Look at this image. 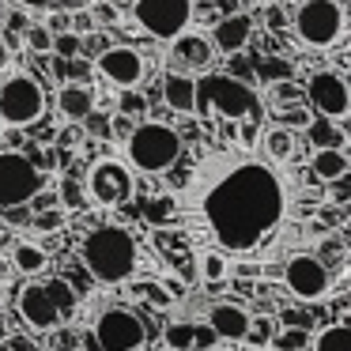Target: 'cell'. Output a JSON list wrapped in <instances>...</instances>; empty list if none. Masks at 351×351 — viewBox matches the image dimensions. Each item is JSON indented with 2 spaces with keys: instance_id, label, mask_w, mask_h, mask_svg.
<instances>
[{
  "instance_id": "obj_1",
  "label": "cell",
  "mask_w": 351,
  "mask_h": 351,
  "mask_svg": "<svg viewBox=\"0 0 351 351\" xmlns=\"http://www.w3.org/2000/svg\"><path fill=\"white\" fill-rule=\"evenodd\" d=\"M182 215L223 257H261L291 219V185L276 162L245 144L197 155L182 189Z\"/></svg>"
},
{
  "instance_id": "obj_2",
  "label": "cell",
  "mask_w": 351,
  "mask_h": 351,
  "mask_svg": "<svg viewBox=\"0 0 351 351\" xmlns=\"http://www.w3.org/2000/svg\"><path fill=\"white\" fill-rule=\"evenodd\" d=\"M80 261H84V272L91 280L125 283L140 265V250H136V238L125 227L102 223V227H91L80 238Z\"/></svg>"
},
{
  "instance_id": "obj_3",
  "label": "cell",
  "mask_w": 351,
  "mask_h": 351,
  "mask_svg": "<svg viewBox=\"0 0 351 351\" xmlns=\"http://www.w3.org/2000/svg\"><path fill=\"white\" fill-rule=\"evenodd\" d=\"M193 117H204V121H250L261 117V102L245 80L230 76V72H204L197 76V95H193Z\"/></svg>"
},
{
  "instance_id": "obj_4",
  "label": "cell",
  "mask_w": 351,
  "mask_h": 351,
  "mask_svg": "<svg viewBox=\"0 0 351 351\" xmlns=\"http://www.w3.org/2000/svg\"><path fill=\"white\" fill-rule=\"evenodd\" d=\"M182 152H185L182 132H178L174 125L152 117V121H140L136 129L129 132V140H125V159H129L125 167L140 170V174H147V178H159L182 159Z\"/></svg>"
},
{
  "instance_id": "obj_5",
  "label": "cell",
  "mask_w": 351,
  "mask_h": 351,
  "mask_svg": "<svg viewBox=\"0 0 351 351\" xmlns=\"http://www.w3.org/2000/svg\"><path fill=\"white\" fill-rule=\"evenodd\" d=\"M291 31L302 49H332L348 31V8L343 0H298L291 12Z\"/></svg>"
},
{
  "instance_id": "obj_6",
  "label": "cell",
  "mask_w": 351,
  "mask_h": 351,
  "mask_svg": "<svg viewBox=\"0 0 351 351\" xmlns=\"http://www.w3.org/2000/svg\"><path fill=\"white\" fill-rule=\"evenodd\" d=\"M46 114V91L31 72H12L0 80V125L31 129Z\"/></svg>"
},
{
  "instance_id": "obj_7",
  "label": "cell",
  "mask_w": 351,
  "mask_h": 351,
  "mask_svg": "<svg viewBox=\"0 0 351 351\" xmlns=\"http://www.w3.org/2000/svg\"><path fill=\"white\" fill-rule=\"evenodd\" d=\"M197 4L193 0H132V23L155 42H174L193 31Z\"/></svg>"
},
{
  "instance_id": "obj_8",
  "label": "cell",
  "mask_w": 351,
  "mask_h": 351,
  "mask_svg": "<svg viewBox=\"0 0 351 351\" xmlns=\"http://www.w3.org/2000/svg\"><path fill=\"white\" fill-rule=\"evenodd\" d=\"M46 189V174L34 167L27 152H0V212H16L34 200V193Z\"/></svg>"
},
{
  "instance_id": "obj_9",
  "label": "cell",
  "mask_w": 351,
  "mask_h": 351,
  "mask_svg": "<svg viewBox=\"0 0 351 351\" xmlns=\"http://www.w3.org/2000/svg\"><path fill=\"white\" fill-rule=\"evenodd\" d=\"M132 193H136V178H132V170L125 167L121 159L102 155V159H95L91 167H87V174H84V197L91 200V204H99V208H121L125 200H132Z\"/></svg>"
},
{
  "instance_id": "obj_10",
  "label": "cell",
  "mask_w": 351,
  "mask_h": 351,
  "mask_svg": "<svg viewBox=\"0 0 351 351\" xmlns=\"http://www.w3.org/2000/svg\"><path fill=\"white\" fill-rule=\"evenodd\" d=\"M302 99L313 110V117H325V121H336V125H343L351 114V87L343 80V72H336V69L310 72V80L302 87Z\"/></svg>"
},
{
  "instance_id": "obj_11",
  "label": "cell",
  "mask_w": 351,
  "mask_h": 351,
  "mask_svg": "<svg viewBox=\"0 0 351 351\" xmlns=\"http://www.w3.org/2000/svg\"><path fill=\"white\" fill-rule=\"evenodd\" d=\"M91 72L102 80V84H110L114 91H136L140 84H144L147 76V57L140 53L136 46H106L95 53V64Z\"/></svg>"
},
{
  "instance_id": "obj_12",
  "label": "cell",
  "mask_w": 351,
  "mask_h": 351,
  "mask_svg": "<svg viewBox=\"0 0 351 351\" xmlns=\"http://www.w3.org/2000/svg\"><path fill=\"white\" fill-rule=\"evenodd\" d=\"M91 336L102 351H140L147 340V325L125 306H110L95 317Z\"/></svg>"
},
{
  "instance_id": "obj_13",
  "label": "cell",
  "mask_w": 351,
  "mask_h": 351,
  "mask_svg": "<svg viewBox=\"0 0 351 351\" xmlns=\"http://www.w3.org/2000/svg\"><path fill=\"white\" fill-rule=\"evenodd\" d=\"M283 283L298 302H321L332 291V268L313 253H295L283 265Z\"/></svg>"
},
{
  "instance_id": "obj_14",
  "label": "cell",
  "mask_w": 351,
  "mask_h": 351,
  "mask_svg": "<svg viewBox=\"0 0 351 351\" xmlns=\"http://www.w3.org/2000/svg\"><path fill=\"white\" fill-rule=\"evenodd\" d=\"M215 61V49L208 42V34H197V31H185L182 38L170 42L167 49V72H182V76H204Z\"/></svg>"
},
{
  "instance_id": "obj_15",
  "label": "cell",
  "mask_w": 351,
  "mask_h": 351,
  "mask_svg": "<svg viewBox=\"0 0 351 351\" xmlns=\"http://www.w3.org/2000/svg\"><path fill=\"white\" fill-rule=\"evenodd\" d=\"M253 31H257V23H253L250 12H234V16H219V19H215L208 42H212L215 53L238 57V53H245V49H250Z\"/></svg>"
},
{
  "instance_id": "obj_16",
  "label": "cell",
  "mask_w": 351,
  "mask_h": 351,
  "mask_svg": "<svg viewBox=\"0 0 351 351\" xmlns=\"http://www.w3.org/2000/svg\"><path fill=\"white\" fill-rule=\"evenodd\" d=\"M16 310H19V317H23L34 332H57V328L64 325L61 313L53 310V302H49L46 291H42V283H27V287L19 291Z\"/></svg>"
},
{
  "instance_id": "obj_17",
  "label": "cell",
  "mask_w": 351,
  "mask_h": 351,
  "mask_svg": "<svg viewBox=\"0 0 351 351\" xmlns=\"http://www.w3.org/2000/svg\"><path fill=\"white\" fill-rule=\"evenodd\" d=\"M250 310L238 302H215L208 310V328L215 332V340H234L242 343L245 340V328H250Z\"/></svg>"
},
{
  "instance_id": "obj_18",
  "label": "cell",
  "mask_w": 351,
  "mask_h": 351,
  "mask_svg": "<svg viewBox=\"0 0 351 351\" xmlns=\"http://www.w3.org/2000/svg\"><path fill=\"white\" fill-rule=\"evenodd\" d=\"M95 87L91 84H61L57 87V114L69 125H84V117L95 114Z\"/></svg>"
},
{
  "instance_id": "obj_19",
  "label": "cell",
  "mask_w": 351,
  "mask_h": 351,
  "mask_svg": "<svg viewBox=\"0 0 351 351\" xmlns=\"http://www.w3.org/2000/svg\"><path fill=\"white\" fill-rule=\"evenodd\" d=\"M193 95H197V80L182 76V72H162V102L167 110L182 117H193Z\"/></svg>"
},
{
  "instance_id": "obj_20",
  "label": "cell",
  "mask_w": 351,
  "mask_h": 351,
  "mask_svg": "<svg viewBox=\"0 0 351 351\" xmlns=\"http://www.w3.org/2000/svg\"><path fill=\"white\" fill-rule=\"evenodd\" d=\"M306 140H310L313 152H348V129L336 121H325V117H310L306 125Z\"/></svg>"
},
{
  "instance_id": "obj_21",
  "label": "cell",
  "mask_w": 351,
  "mask_h": 351,
  "mask_svg": "<svg viewBox=\"0 0 351 351\" xmlns=\"http://www.w3.org/2000/svg\"><path fill=\"white\" fill-rule=\"evenodd\" d=\"M348 174H351L348 152H313V159H310V178L313 182L332 185V182H343Z\"/></svg>"
},
{
  "instance_id": "obj_22",
  "label": "cell",
  "mask_w": 351,
  "mask_h": 351,
  "mask_svg": "<svg viewBox=\"0 0 351 351\" xmlns=\"http://www.w3.org/2000/svg\"><path fill=\"white\" fill-rule=\"evenodd\" d=\"M295 152H298L295 132L280 129V125H272V129L265 132V159H268V162L283 167V162H291V159H295Z\"/></svg>"
},
{
  "instance_id": "obj_23",
  "label": "cell",
  "mask_w": 351,
  "mask_h": 351,
  "mask_svg": "<svg viewBox=\"0 0 351 351\" xmlns=\"http://www.w3.org/2000/svg\"><path fill=\"white\" fill-rule=\"evenodd\" d=\"M12 265H16L23 276H42L46 265H49V253L42 250V245H34V242H16L12 245Z\"/></svg>"
},
{
  "instance_id": "obj_24",
  "label": "cell",
  "mask_w": 351,
  "mask_h": 351,
  "mask_svg": "<svg viewBox=\"0 0 351 351\" xmlns=\"http://www.w3.org/2000/svg\"><path fill=\"white\" fill-rule=\"evenodd\" d=\"M310 348L313 351H351V328L343 325H325L317 336H310Z\"/></svg>"
},
{
  "instance_id": "obj_25",
  "label": "cell",
  "mask_w": 351,
  "mask_h": 351,
  "mask_svg": "<svg viewBox=\"0 0 351 351\" xmlns=\"http://www.w3.org/2000/svg\"><path fill=\"white\" fill-rule=\"evenodd\" d=\"M230 276V261L223 257V253L215 250H204L200 253V280L208 283V287H219V283H227Z\"/></svg>"
},
{
  "instance_id": "obj_26",
  "label": "cell",
  "mask_w": 351,
  "mask_h": 351,
  "mask_svg": "<svg viewBox=\"0 0 351 351\" xmlns=\"http://www.w3.org/2000/svg\"><path fill=\"white\" fill-rule=\"evenodd\" d=\"M291 61H283V57H257V80L261 84H268V87H276V84H291Z\"/></svg>"
},
{
  "instance_id": "obj_27",
  "label": "cell",
  "mask_w": 351,
  "mask_h": 351,
  "mask_svg": "<svg viewBox=\"0 0 351 351\" xmlns=\"http://www.w3.org/2000/svg\"><path fill=\"white\" fill-rule=\"evenodd\" d=\"M42 291H46V298L53 302V310L61 313V321L72 317V310H76L80 298H76V291H72L69 283H64V280H49V283H42Z\"/></svg>"
},
{
  "instance_id": "obj_28",
  "label": "cell",
  "mask_w": 351,
  "mask_h": 351,
  "mask_svg": "<svg viewBox=\"0 0 351 351\" xmlns=\"http://www.w3.org/2000/svg\"><path fill=\"white\" fill-rule=\"evenodd\" d=\"M272 351H306L310 348V332L302 325H287V328H276L272 332Z\"/></svg>"
},
{
  "instance_id": "obj_29",
  "label": "cell",
  "mask_w": 351,
  "mask_h": 351,
  "mask_svg": "<svg viewBox=\"0 0 351 351\" xmlns=\"http://www.w3.org/2000/svg\"><path fill=\"white\" fill-rule=\"evenodd\" d=\"M57 204H61V212H80V208L87 204L84 182H80V178H72V174H64L61 185H57Z\"/></svg>"
},
{
  "instance_id": "obj_30",
  "label": "cell",
  "mask_w": 351,
  "mask_h": 351,
  "mask_svg": "<svg viewBox=\"0 0 351 351\" xmlns=\"http://www.w3.org/2000/svg\"><path fill=\"white\" fill-rule=\"evenodd\" d=\"M117 114L121 117H129V121H147V99H144V91H117Z\"/></svg>"
},
{
  "instance_id": "obj_31",
  "label": "cell",
  "mask_w": 351,
  "mask_h": 351,
  "mask_svg": "<svg viewBox=\"0 0 351 351\" xmlns=\"http://www.w3.org/2000/svg\"><path fill=\"white\" fill-rule=\"evenodd\" d=\"M49 53H53L57 61H80V57H84V38H80V34H72V31L53 34V46H49Z\"/></svg>"
},
{
  "instance_id": "obj_32",
  "label": "cell",
  "mask_w": 351,
  "mask_h": 351,
  "mask_svg": "<svg viewBox=\"0 0 351 351\" xmlns=\"http://www.w3.org/2000/svg\"><path fill=\"white\" fill-rule=\"evenodd\" d=\"M272 332H276L272 317H257V321H250L242 343H250V348H268V343H272Z\"/></svg>"
},
{
  "instance_id": "obj_33",
  "label": "cell",
  "mask_w": 351,
  "mask_h": 351,
  "mask_svg": "<svg viewBox=\"0 0 351 351\" xmlns=\"http://www.w3.org/2000/svg\"><path fill=\"white\" fill-rule=\"evenodd\" d=\"M23 46L31 49V53L46 57V53H49V46H53V34H49L42 23H31V27L23 31Z\"/></svg>"
},
{
  "instance_id": "obj_34",
  "label": "cell",
  "mask_w": 351,
  "mask_h": 351,
  "mask_svg": "<svg viewBox=\"0 0 351 351\" xmlns=\"http://www.w3.org/2000/svg\"><path fill=\"white\" fill-rule=\"evenodd\" d=\"M87 16H91L95 27H114V23H121V8H117V4H110V0H95L91 8H87Z\"/></svg>"
},
{
  "instance_id": "obj_35",
  "label": "cell",
  "mask_w": 351,
  "mask_h": 351,
  "mask_svg": "<svg viewBox=\"0 0 351 351\" xmlns=\"http://www.w3.org/2000/svg\"><path fill=\"white\" fill-rule=\"evenodd\" d=\"M167 348L170 351H193V325H185V321L167 325Z\"/></svg>"
},
{
  "instance_id": "obj_36",
  "label": "cell",
  "mask_w": 351,
  "mask_h": 351,
  "mask_svg": "<svg viewBox=\"0 0 351 351\" xmlns=\"http://www.w3.org/2000/svg\"><path fill=\"white\" fill-rule=\"evenodd\" d=\"M261 19H265V27L272 34H283L291 31V12L283 8V4H265V12H261Z\"/></svg>"
},
{
  "instance_id": "obj_37",
  "label": "cell",
  "mask_w": 351,
  "mask_h": 351,
  "mask_svg": "<svg viewBox=\"0 0 351 351\" xmlns=\"http://www.w3.org/2000/svg\"><path fill=\"white\" fill-rule=\"evenodd\" d=\"M178 200L174 197H155L152 200V204H147L144 208V215H147V223H155V227H162V223H170V215H174L178 212Z\"/></svg>"
},
{
  "instance_id": "obj_38",
  "label": "cell",
  "mask_w": 351,
  "mask_h": 351,
  "mask_svg": "<svg viewBox=\"0 0 351 351\" xmlns=\"http://www.w3.org/2000/svg\"><path fill=\"white\" fill-rule=\"evenodd\" d=\"M310 110H302V106H287V110H280V129H287V132H295V129H306L310 125Z\"/></svg>"
},
{
  "instance_id": "obj_39",
  "label": "cell",
  "mask_w": 351,
  "mask_h": 351,
  "mask_svg": "<svg viewBox=\"0 0 351 351\" xmlns=\"http://www.w3.org/2000/svg\"><path fill=\"white\" fill-rule=\"evenodd\" d=\"M84 129L91 132V136H99V140H110V117L95 110L91 117H84Z\"/></svg>"
},
{
  "instance_id": "obj_40",
  "label": "cell",
  "mask_w": 351,
  "mask_h": 351,
  "mask_svg": "<svg viewBox=\"0 0 351 351\" xmlns=\"http://www.w3.org/2000/svg\"><path fill=\"white\" fill-rule=\"evenodd\" d=\"M61 223H64V212H61V208H49V212H38V215H34V227H38V230H61Z\"/></svg>"
},
{
  "instance_id": "obj_41",
  "label": "cell",
  "mask_w": 351,
  "mask_h": 351,
  "mask_svg": "<svg viewBox=\"0 0 351 351\" xmlns=\"http://www.w3.org/2000/svg\"><path fill=\"white\" fill-rule=\"evenodd\" d=\"M193 348H197V351L215 348V332H212L208 325H193Z\"/></svg>"
},
{
  "instance_id": "obj_42",
  "label": "cell",
  "mask_w": 351,
  "mask_h": 351,
  "mask_svg": "<svg viewBox=\"0 0 351 351\" xmlns=\"http://www.w3.org/2000/svg\"><path fill=\"white\" fill-rule=\"evenodd\" d=\"M136 129V121H129V117H121V114H114L110 117V136H117V140H129V132Z\"/></svg>"
},
{
  "instance_id": "obj_43",
  "label": "cell",
  "mask_w": 351,
  "mask_h": 351,
  "mask_svg": "<svg viewBox=\"0 0 351 351\" xmlns=\"http://www.w3.org/2000/svg\"><path fill=\"white\" fill-rule=\"evenodd\" d=\"M53 12H87L95 4V0H46Z\"/></svg>"
},
{
  "instance_id": "obj_44",
  "label": "cell",
  "mask_w": 351,
  "mask_h": 351,
  "mask_svg": "<svg viewBox=\"0 0 351 351\" xmlns=\"http://www.w3.org/2000/svg\"><path fill=\"white\" fill-rule=\"evenodd\" d=\"M4 348H8V351H38V343H34L31 336L12 332V336H4Z\"/></svg>"
},
{
  "instance_id": "obj_45",
  "label": "cell",
  "mask_w": 351,
  "mask_h": 351,
  "mask_svg": "<svg viewBox=\"0 0 351 351\" xmlns=\"http://www.w3.org/2000/svg\"><path fill=\"white\" fill-rule=\"evenodd\" d=\"M328 200H332V204H348V200H351L348 178H343V182H332V185H328Z\"/></svg>"
},
{
  "instance_id": "obj_46",
  "label": "cell",
  "mask_w": 351,
  "mask_h": 351,
  "mask_svg": "<svg viewBox=\"0 0 351 351\" xmlns=\"http://www.w3.org/2000/svg\"><path fill=\"white\" fill-rule=\"evenodd\" d=\"M12 4H16V12H23V16H27V12H31V16H46V12H49L46 0H12Z\"/></svg>"
},
{
  "instance_id": "obj_47",
  "label": "cell",
  "mask_w": 351,
  "mask_h": 351,
  "mask_svg": "<svg viewBox=\"0 0 351 351\" xmlns=\"http://www.w3.org/2000/svg\"><path fill=\"white\" fill-rule=\"evenodd\" d=\"M64 283H69L72 291H91V276H87L84 268H80V272H76V268H72V272L64 276Z\"/></svg>"
},
{
  "instance_id": "obj_48",
  "label": "cell",
  "mask_w": 351,
  "mask_h": 351,
  "mask_svg": "<svg viewBox=\"0 0 351 351\" xmlns=\"http://www.w3.org/2000/svg\"><path fill=\"white\" fill-rule=\"evenodd\" d=\"M76 136H80V129H76V125H69V129H61V132H57V147H61V152H69V147H76Z\"/></svg>"
},
{
  "instance_id": "obj_49",
  "label": "cell",
  "mask_w": 351,
  "mask_h": 351,
  "mask_svg": "<svg viewBox=\"0 0 351 351\" xmlns=\"http://www.w3.org/2000/svg\"><path fill=\"white\" fill-rule=\"evenodd\" d=\"M140 291H144V295L152 298L155 306H170V295H162V291H159V283H155V280H147V283H144V287H140Z\"/></svg>"
},
{
  "instance_id": "obj_50",
  "label": "cell",
  "mask_w": 351,
  "mask_h": 351,
  "mask_svg": "<svg viewBox=\"0 0 351 351\" xmlns=\"http://www.w3.org/2000/svg\"><path fill=\"white\" fill-rule=\"evenodd\" d=\"M76 348V336L72 332H61V328H57V351H72Z\"/></svg>"
},
{
  "instance_id": "obj_51",
  "label": "cell",
  "mask_w": 351,
  "mask_h": 351,
  "mask_svg": "<svg viewBox=\"0 0 351 351\" xmlns=\"http://www.w3.org/2000/svg\"><path fill=\"white\" fill-rule=\"evenodd\" d=\"M80 343H84V351H102L99 343H95V336H91V332H84V336H80Z\"/></svg>"
},
{
  "instance_id": "obj_52",
  "label": "cell",
  "mask_w": 351,
  "mask_h": 351,
  "mask_svg": "<svg viewBox=\"0 0 351 351\" xmlns=\"http://www.w3.org/2000/svg\"><path fill=\"white\" fill-rule=\"evenodd\" d=\"M8 61H12V53H8V49H4V42H0V72L8 69Z\"/></svg>"
},
{
  "instance_id": "obj_53",
  "label": "cell",
  "mask_w": 351,
  "mask_h": 351,
  "mask_svg": "<svg viewBox=\"0 0 351 351\" xmlns=\"http://www.w3.org/2000/svg\"><path fill=\"white\" fill-rule=\"evenodd\" d=\"M208 351H230V348H208Z\"/></svg>"
},
{
  "instance_id": "obj_54",
  "label": "cell",
  "mask_w": 351,
  "mask_h": 351,
  "mask_svg": "<svg viewBox=\"0 0 351 351\" xmlns=\"http://www.w3.org/2000/svg\"><path fill=\"white\" fill-rule=\"evenodd\" d=\"M4 336H8V332H4V328H0V340H4Z\"/></svg>"
},
{
  "instance_id": "obj_55",
  "label": "cell",
  "mask_w": 351,
  "mask_h": 351,
  "mask_svg": "<svg viewBox=\"0 0 351 351\" xmlns=\"http://www.w3.org/2000/svg\"><path fill=\"white\" fill-rule=\"evenodd\" d=\"M117 4H125V0H117Z\"/></svg>"
},
{
  "instance_id": "obj_56",
  "label": "cell",
  "mask_w": 351,
  "mask_h": 351,
  "mask_svg": "<svg viewBox=\"0 0 351 351\" xmlns=\"http://www.w3.org/2000/svg\"><path fill=\"white\" fill-rule=\"evenodd\" d=\"M0 287H4V280H0Z\"/></svg>"
}]
</instances>
